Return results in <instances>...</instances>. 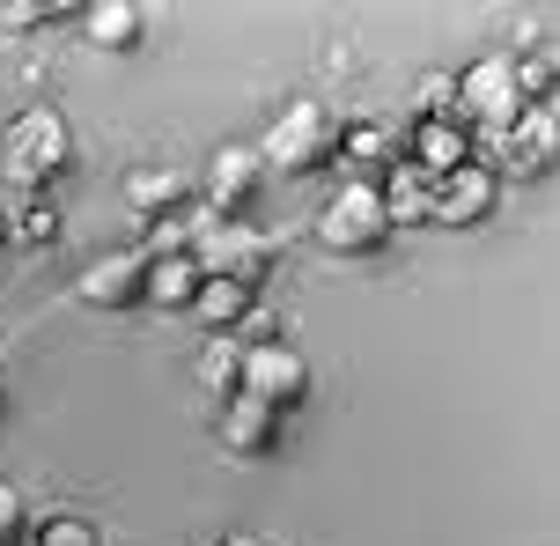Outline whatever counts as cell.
<instances>
[{
    "label": "cell",
    "mask_w": 560,
    "mask_h": 546,
    "mask_svg": "<svg viewBox=\"0 0 560 546\" xmlns=\"http://www.w3.org/2000/svg\"><path fill=\"white\" fill-rule=\"evenodd\" d=\"M317 244L332 259H376L392 244V214H384V193L376 177H347L332 200L317 207Z\"/></svg>",
    "instance_id": "obj_1"
},
{
    "label": "cell",
    "mask_w": 560,
    "mask_h": 546,
    "mask_svg": "<svg viewBox=\"0 0 560 546\" xmlns=\"http://www.w3.org/2000/svg\"><path fill=\"white\" fill-rule=\"evenodd\" d=\"M0 171H8V185H23V193L59 185V177L74 171V133H67V118L59 112H23L15 126H8Z\"/></svg>",
    "instance_id": "obj_2"
},
{
    "label": "cell",
    "mask_w": 560,
    "mask_h": 546,
    "mask_svg": "<svg viewBox=\"0 0 560 546\" xmlns=\"http://www.w3.org/2000/svg\"><path fill=\"white\" fill-rule=\"evenodd\" d=\"M192 259H199V274H222V281L266 288V274H273V259H280V244H273V230H252V222H214V214H199Z\"/></svg>",
    "instance_id": "obj_3"
},
{
    "label": "cell",
    "mask_w": 560,
    "mask_h": 546,
    "mask_svg": "<svg viewBox=\"0 0 560 546\" xmlns=\"http://www.w3.org/2000/svg\"><path fill=\"white\" fill-rule=\"evenodd\" d=\"M332 141H339V126H332L325 104H288V112L266 126L258 163H266V171H288V177H310V171L332 163Z\"/></svg>",
    "instance_id": "obj_4"
},
{
    "label": "cell",
    "mask_w": 560,
    "mask_h": 546,
    "mask_svg": "<svg viewBox=\"0 0 560 546\" xmlns=\"http://www.w3.org/2000/svg\"><path fill=\"white\" fill-rule=\"evenodd\" d=\"M553 163H560V118H553V104H524V112L487 141V171H494V177H553Z\"/></svg>",
    "instance_id": "obj_5"
},
{
    "label": "cell",
    "mask_w": 560,
    "mask_h": 546,
    "mask_svg": "<svg viewBox=\"0 0 560 546\" xmlns=\"http://www.w3.org/2000/svg\"><path fill=\"white\" fill-rule=\"evenodd\" d=\"M516 112H524V96H516L509 53H487V59H472V67L457 74V126H465V133H472V126L502 133V126H509Z\"/></svg>",
    "instance_id": "obj_6"
},
{
    "label": "cell",
    "mask_w": 560,
    "mask_h": 546,
    "mask_svg": "<svg viewBox=\"0 0 560 546\" xmlns=\"http://www.w3.org/2000/svg\"><path fill=\"white\" fill-rule=\"evenodd\" d=\"M236 392H252L258 406H273V414H295L310 399V362L295 347H244V376H236Z\"/></svg>",
    "instance_id": "obj_7"
},
{
    "label": "cell",
    "mask_w": 560,
    "mask_h": 546,
    "mask_svg": "<svg viewBox=\"0 0 560 546\" xmlns=\"http://www.w3.org/2000/svg\"><path fill=\"white\" fill-rule=\"evenodd\" d=\"M74 295H82V311H140L148 303V259L140 252H104L96 266H82V281H74Z\"/></svg>",
    "instance_id": "obj_8"
},
{
    "label": "cell",
    "mask_w": 560,
    "mask_h": 546,
    "mask_svg": "<svg viewBox=\"0 0 560 546\" xmlns=\"http://www.w3.org/2000/svg\"><path fill=\"white\" fill-rule=\"evenodd\" d=\"M214 435H222L229 458H273L280 435H288V414H273V406H258L252 392H236V399H222V414H214Z\"/></svg>",
    "instance_id": "obj_9"
},
{
    "label": "cell",
    "mask_w": 560,
    "mask_h": 546,
    "mask_svg": "<svg viewBox=\"0 0 560 546\" xmlns=\"http://www.w3.org/2000/svg\"><path fill=\"white\" fill-rule=\"evenodd\" d=\"M258 185H266L258 148H222V155H214V171H207V214H214V222H252Z\"/></svg>",
    "instance_id": "obj_10"
},
{
    "label": "cell",
    "mask_w": 560,
    "mask_h": 546,
    "mask_svg": "<svg viewBox=\"0 0 560 546\" xmlns=\"http://www.w3.org/2000/svg\"><path fill=\"white\" fill-rule=\"evenodd\" d=\"M494 200H502V177L487 163H465L435 185V230H479V222H494Z\"/></svg>",
    "instance_id": "obj_11"
},
{
    "label": "cell",
    "mask_w": 560,
    "mask_h": 546,
    "mask_svg": "<svg viewBox=\"0 0 560 546\" xmlns=\"http://www.w3.org/2000/svg\"><path fill=\"white\" fill-rule=\"evenodd\" d=\"M126 207H133L140 222H185V207H192V185H185V171H163V163H148V171L126 177Z\"/></svg>",
    "instance_id": "obj_12"
},
{
    "label": "cell",
    "mask_w": 560,
    "mask_h": 546,
    "mask_svg": "<svg viewBox=\"0 0 560 546\" xmlns=\"http://www.w3.org/2000/svg\"><path fill=\"white\" fill-rule=\"evenodd\" d=\"M435 185L443 177H428V171H413V163H392L384 171V214H392V230H435Z\"/></svg>",
    "instance_id": "obj_13"
},
{
    "label": "cell",
    "mask_w": 560,
    "mask_h": 546,
    "mask_svg": "<svg viewBox=\"0 0 560 546\" xmlns=\"http://www.w3.org/2000/svg\"><path fill=\"white\" fill-rule=\"evenodd\" d=\"M192 311H199V325H207L214 340H236V333L252 325V311H258V288L207 274V281H199V295H192Z\"/></svg>",
    "instance_id": "obj_14"
},
{
    "label": "cell",
    "mask_w": 560,
    "mask_h": 546,
    "mask_svg": "<svg viewBox=\"0 0 560 546\" xmlns=\"http://www.w3.org/2000/svg\"><path fill=\"white\" fill-rule=\"evenodd\" d=\"M74 30H82L96 53H140V37H148V8H133V0H96V8L74 15Z\"/></svg>",
    "instance_id": "obj_15"
},
{
    "label": "cell",
    "mask_w": 560,
    "mask_h": 546,
    "mask_svg": "<svg viewBox=\"0 0 560 546\" xmlns=\"http://www.w3.org/2000/svg\"><path fill=\"white\" fill-rule=\"evenodd\" d=\"M465 163H472V133L457 118H420L413 126V171L450 177V171H465Z\"/></svg>",
    "instance_id": "obj_16"
},
{
    "label": "cell",
    "mask_w": 560,
    "mask_h": 546,
    "mask_svg": "<svg viewBox=\"0 0 560 546\" xmlns=\"http://www.w3.org/2000/svg\"><path fill=\"white\" fill-rule=\"evenodd\" d=\"M199 259L192 252H148V303L155 311H192V295H199Z\"/></svg>",
    "instance_id": "obj_17"
},
{
    "label": "cell",
    "mask_w": 560,
    "mask_h": 546,
    "mask_svg": "<svg viewBox=\"0 0 560 546\" xmlns=\"http://www.w3.org/2000/svg\"><path fill=\"white\" fill-rule=\"evenodd\" d=\"M509 74H516V96H524V104H553L560 53H546V45H524V53H509Z\"/></svg>",
    "instance_id": "obj_18"
},
{
    "label": "cell",
    "mask_w": 560,
    "mask_h": 546,
    "mask_svg": "<svg viewBox=\"0 0 560 546\" xmlns=\"http://www.w3.org/2000/svg\"><path fill=\"white\" fill-rule=\"evenodd\" d=\"M332 155H339V163H354V171H392V133L369 126V118H354V126H339Z\"/></svg>",
    "instance_id": "obj_19"
},
{
    "label": "cell",
    "mask_w": 560,
    "mask_h": 546,
    "mask_svg": "<svg viewBox=\"0 0 560 546\" xmlns=\"http://www.w3.org/2000/svg\"><path fill=\"white\" fill-rule=\"evenodd\" d=\"M236 376H244V347H236V340H214L207 355H199V384L214 392V406L236 399Z\"/></svg>",
    "instance_id": "obj_20"
},
{
    "label": "cell",
    "mask_w": 560,
    "mask_h": 546,
    "mask_svg": "<svg viewBox=\"0 0 560 546\" xmlns=\"http://www.w3.org/2000/svg\"><path fill=\"white\" fill-rule=\"evenodd\" d=\"M8 222H15V244H30V252H52L59 230H67L52 200H23V214H8Z\"/></svg>",
    "instance_id": "obj_21"
},
{
    "label": "cell",
    "mask_w": 560,
    "mask_h": 546,
    "mask_svg": "<svg viewBox=\"0 0 560 546\" xmlns=\"http://www.w3.org/2000/svg\"><path fill=\"white\" fill-rule=\"evenodd\" d=\"M30 546H104V532L89 518H45V524H30Z\"/></svg>",
    "instance_id": "obj_22"
},
{
    "label": "cell",
    "mask_w": 560,
    "mask_h": 546,
    "mask_svg": "<svg viewBox=\"0 0 560 546\" xmlns=\"http://www.w3.org/2000/svg\"><path fill=\"white\" fill-rule=\"evenodd\" d=\"M82 8H0V23L8 30H59V23H74Z\"/></svg>",
    "instance_id": "obj_23"
},
{
    "label": "cell",
    "mask_w": 560,
    "mask_h": 546,
    "mask_svg": "<svg viewBox=\"0 0 560 546\" xmlns=\"http://www.w3.org/2000/svg\"><path fill=\"white\" fill-rule=\"evenodd\" d=\"M30 539V510H23V495L0 480V546H23Z\"/></svg>",
    "instance_id": "obj_24"
},
{
    "label": "cell",
    "mask_w": 560,
    "mask_h": 546,
    "mask_svg": "<svg viewBox=\"0 0 560 546\" xmlns=\"http://www.w3.org/2000/svg\"><path fill=\"white\" fill-rule=\"evenodd\" d=\"M420 112L428 118H457V74H428V82H420Z\"/></svg>",
    "instance_id": "obj_25"
},
{
    "label": "cell",
    "mask_w": 560,
    "mask_h": 546,
    "mask_svg": "<svg viewBox=\"0 0 560 546\" xmlns=\"http://www.w3.org/2000/svg\"><path fill=\"white\" fill-rule=\"evenodd\" d=\"M8 244H15V222H8V207H0V252H8Z\"/></svg>",
    "instance_id": "obj_26"
},
{
    "label": "cell",
    "mask_w": 560,
    "mask_h": 546,
    "mask_svg": "<svg viewBox=\"0 0 560 546\" xmlns=\"http://www.w3.org/2000/svg\"><path fill=\"white\" fill-rule=\"evenodd\" d=\"M222 546H258V539H252V532H229V539H222Z\"/></svg>",
    "instance_id": "obj_27"
},
{
    "label": "cell",
    "mask_w": 560,
    "mask_h": 546,
    "mask_svg": "<svg viewBox=\"0 0 560 546\" xmlns=\"http://www.w3.org/2000/svg\"><path fill=\"white\" fill-rule=\"evenodd\" d=\"M0 406H8V362H0Z\"/></svg>",
    "instance_id": "obj_28"
}]
</instances>
